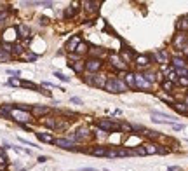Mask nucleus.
Here are the masks:
<instances>
[{
  "label": "nucleus",
  "mask_w": 188,
  "mask_h": 171,
  "mask_svg": "<svg viewBox=\"0 0 188 171\" xmlns=\"http://www.w3.org/2000/svg\"><path fill=\"white\" fill-rule=\"evenodd\" d=\"M31 114L35 115V117H40V115L49 114V108H47V107H44V105H37V107L31 108Z\"/></svg>",
  "instance_id": "nucleus-9"
},
{
  "label": "nucleus",
  "mask_w": 188,
  "mask_h": 171,
  "mask_svg": "<svg viewBox=\"0 0 188 171\" xmlns=\"http://www.w3.org/2000/svg\"><path fill=\"white\" fill-rule=\"evenodd\" d=\"M178 28H179V30H186V28H188L186 18H181V19H179V23H178Z\"/></svg>",
  "instance_id": "nucleus-25"
},
{
  "label": "nucleus",
  "mask_w": 188,
  "mask_h": 171,
  "mask_svg": "<svg viewBox=\"0 0 188 171\" xmlns=\"http://www.w3.org/2000/svg\"><path fill=\"white\" fill-rule=\"evenodd\" d=\"M70 66L77 72V74H82V72L85 70V63H82V61H75V63H71Z\"/></svg>",
  "instance_id": "nucleus-19"
},
{
  "label": "nucleus",
  "mask_w": 188,
  "mask_h": 171,
  "mask_svg": "<svg viewBox=\"0 0 188 171\" xmlns=\"http://www.w3.org/2000/svg\"><path fill=\"white\" fill-rule=\"evenodd\" d=\"M21 86H25V88H30V89H37L35 84H31V82H21Z\"/></svg>",
  "instance_id": "nucleus-36"
},
{
  "label": "nucleus",
  "mask_w": 188,
  "mask_h": 171,
  "mask_svg": "<svg viewBox=\"0 0 188 171\" xmlns=\"http://www.w3.org/2000/svg\"><path fill=\"white\" fill-rule=\"evenodd\" d=\"M54 75H56V77H57V79H59V80H63V82H68V80H70V79H68V77H66V75L59 74V72H54Z\"/></svg>",
  "instance_id": "nucleus-30"
},
{
  "label": "nucleus",
  "mask_w": 188,
  "mask_h": 171,
  "mask_svg": "<svg viewBox=\"0 0 188 171\" xmlns=\"http://www.w3.org/2000/svg\"><path fill=\"white\" fill-rule=\"evenodd\" d=\"M178 80H179L181 86H188V79H186V77H181V79H178Z\"/></svg>",
  "instance_id": "nucleus-38"
},
{
  "label": "nucleus",
  "mask_w": 188,
  "mask_h": 171,
  "mask_svg": "<svg viewBox=\"0 0 188 171\" xmlns=\"http://www.w3.org/2000/svg\"><path fill=\"white\" fill-rule=\"evenodd\" d=\"M25 59H26V61H35V59H37V54H26V56H25Z\"/></svg>",
  "instance_id": "nucleus-35"
},
{
  "label": "nucleus",
  "mask_w": 188,
  "mask_h": 171,
  "mask_svg": "<svg viewBox=\"0 0 188 171\" xmlns=\"http://www.w3.org/2000/svg\"><path fill=\"white\" fill-rule=\"evenodd\" d=\"M131 154H134V155H146V150H144V147H136Z\"/></svg>",
  "instance_id": "nucleus-23"
},
{
  "label": "nucleus",
  "mask_w": 188,
  "mask_h": 171,
  "mask_svg": "<svg viewBox=\"0 0 188 171\" xmlns=\"http://www.w3.org/2000/svg\"><path fill=\"white\" fill-rule=\"evenodd\" d=\"M134 80H136V89H143V91H150L152 89V82L144 79L143 74H134Z\"/></svg>",
  "instance_id": "nucleus-3"
},
{
  "label": "nucleus",
  "mask_w": 188,
  "mask_h": 171,
  "mask_svg": "<svg viewBox=\"0 0 188 171\" xmlns=\"http://www.w3.org/2000/svg\"><path fill=\"white\" fill-rule=\"evenodd\" d=\"M9 86H14V88H18V86H21V80H18V79H9Z\"/></svg>",
  "instance_id": "nucleus-31"
},
{
  "label": "nucleus",
  "mask_w": 188,
  "mask_h": 171,
  "mask_svg": "<svg viewBox=\"0 0 188 171\" xmlns=\"http://www.w3.org/2000/svg\"><path fill=\"white\" fill-rule=\"evenodd\" d=\"M37 138H39L40 141H44V143H54L53 135H47V133H39V135H37Z\"/></svg>",
  "instance_id": "nucleus-16"
},
{
  "label": "nucleus",
  "mask_w": 188,
  "mask_h": 171,
  "mask_svg": "<svg viewBox=\"0 0 188 171\" xmlns=\"http://www.w3.org/2000/svg\"><path fill=\"white\" fill-rule=\"evenodd\" d=\"M171 126L174 127L176 131H181V129H183V126H181V124H171Z\"/></svg>",
  "instance_id": "nucleus-40"
},
{
  "label": "nucleus",
  "mask_w": 188,
  "mask_h": 171,
  "mask_svg": "<svg viewBox=\"0 0 188 171\" xmlns=\"http://www.w3.org/2000/svg\"><path fill=\"white\" fill-rule=\"evenodd\" d=\"M89 51V45L85 44V42H80L79 45H77V49H75V53H77V56H80V54H85Z\"/></svg>",
  "instance_id": "nucleus-18"
},
{
  "label": "nucleus",
  "mask_w": 188,
  "mask_h": 171,
  "mask_svg": "<svg viewBox=\"0 0 188 171\" xmlns=\"http://www.w3.org/2000/svg\"><path fill=\"white\" fill-rule=\"evenodd\" d=\"M71 103H75V105H82V100L77 98V96H73V98H71Z\"/></svg>",
  "instance_id": "nucleus-37"
},
{
  "label": "nucleus",
  "mask_w": 188,
  "mask_h": 171,
  "mask_svg": "<svg viewBox=\"0 0 188 171\" xmlns=\"http://www.w3.org/2000/svg\"><path fill=\"white\" fill-rule=\"evenodd\" d=\"M134 63L138 66H141V68H144V66H148L150 59H148V56H143V54H140V56L134 58Z\"/></svg>",
  "instance_id": "nucleus-12"
},
{
  "label": "nucleus",
  "mask_w": 188,
  "mask_h": 171,
  "mask_svg": "<svg viewBox=\"0 0 188 171\" xmlns=\"http://www.w3.org/2000/svg\"><path fill=\"white\" fill-rule=\"evenodd\" d=\"M124 82H126L127 89H136V80H134V74H126V79H124Z\"/></svg>",
  "instance_id": "nucleus-11"
},
{
  "label": "nucleus",
  "mask_w": 188,
  "mask_h": 171,
  "mask_svg": "<svg viewBox=\"0 0 188 171\" xmlns=\"http://www.w3.org/2000/svg\"><path fill=\"white\" fill-rule=\"evenodd\" d=\"M5 166H7V159H5V155H0V169H4Z\"/></svg>",
  "instance_id": "nucleus-32"
},
{
  "label": "nucleus",
  "mask_w": 188,
  "mask_h": 171,
  "mask_svg": "<svg viewBox=\"0 0 188 171\" xmlns=\"http://www.w3.org/2000/svg\"><path fill=\"white\" fill-rule=\"evenodd\" d=\"M105 89L108 93H112V94H118V84H117V79H108L105 84Z\"/></svg>",
  "instance_id": "nucleus-6"
},
{
  "label": "nucleus",
  "mask_w": 188,
  "mask_h": 171,
  "mask_svg": "<svg viewBox=\"0 0 188 171\" xmlns=\"http://www.w3.org/2000/svg\"><path fill=\"white\" fill-rule=\"evenodd\" d=\"M152 119L153 122H160V124H174V117H171L167 114H158V112H152Z\"/></svg>",
  "instance_id": "nucleus-4"
},
{
  "label": "nucleus",
  "mask_w": 188,
  "mask_h": 171,
  "mask_svg": "<svg viewBox=\"0 0 188 171\" xmlns=\"http://www.w3.org/2000/svg\"><path fill=\"white\" fill-rule=\"evenodd\" d=\"M54 143L57 145V147H61V149H68V150H73L75 143L71 140H68V138H59V140H54Z\"/></svg>",
  "instance_id": "nucleus-8"
},
{
  "label": "nucleus",
  "mask_w": 188,
  "mask_h": 171,
  "mask_svg": "<svg viewBox=\"0 0 188 171\" xmlns=\"http://www.w3.org/2000/svg\"><path fill=\"white\" fill-rule=\"evenodd\" d=\"M120 127H122L124 131H132V126H129V124H122Z\"/></svg>",
  "instance_id": "nucleus-39"
},
{
  "label": "nucleus",
  "mask_w": 188,
  "mask_h": 171,
  "mask_svg": "<svg viewBox=\"0 0 188 171\" xmlns=\"http://www.w3.org/2000/svg\"><path fill=\"white\" fill-rule=\"evenodd\" d=\"M108 59H110V65L113 66V68H117V70H126L127 68V65H126V61H122V59H118V56L115 53H112L108 56Z\"/></svg>",
  "instance_id": "nucleus-5"
},
{
  "label": "nucleus",
  "mask_w": 188,
  "mask_h": 171,
  "mask_svg": "<svg viewBox=\"0 0 188 171\" xmlns=\"http://www.w3.org/2000/svg\"><path fill=\"white\" fill-rule=\"evenodd\" d=\"M16 31H18V37H21V39H28V37H30V28H28L26 25H19V26L16 28Z\"/></svg>",
  "instance_id": "nucleus-10"
},
{
  "label": "nucleus",
  "mask_w": 188,
  "mask_h": 171,
  "mask_svg": "<svg viewBox=\"0 0 188 171\" xmlns=\"http://www.w3.org/2000/svg\"><path fill=\"white\" fill-rule=\"evenodd\" d=\"M98 126H99L101 129H105V131H115V129H117V124H113L112 121H108V119L98 121Z\"/></svg>",
  "instance_id": "nucleus-7"
},
{
  "label": "nucleus",
  "mask_w": 188,
  "mask_h": 171,
  "mask_svg": "<svg viewBox=\"0 0 188 171\" xmlns=\"http://www.w3.org/2000/svg\"><path fill=\"white\" fill-rule=\"evenodd\" d=\"M185 42H186V37L183 35V33H181V35H178L174 39V44H176V47H183L185 45Z\"/></svg>",
  "instance_id": "nucleus-20"
},
{
  "label": "nucleus",
  "mask_w": 188,
  "mask_h": 171,
  "mask_svg": "<svg viewBox=\"0 0 188 171\" xmlns=\"http://www.w3.org/2000/svg\"><path fill=\"white\" fill-rule=\"evenodd\" d=\"M80 42H82V40H80V37H73V39H70V42L66 44V49H68V51H75V49H77V45H79Z\"/></svg>",
  "instance_id": "nucleus-15"
},
{
  "label": "nucleus",
  "mask_w": 188,
  "mask_h": 171,
  "mask_svg": "<svg viewBox=\"0 0 188 171\" xmlns=\"http://www.w3.org/2000/svg\"><path fill=\"white\" fill-rule=\"evenodd\" d=\"M92 155H96V157H106V154H108V149H105V147H94V149L91 150Z\"/></svg>",
  "instance_id": "nucleus-13"
},
{
  "label": "nucleus",
  "mask_w": 188,
  "mask_h": 171,
  "mask_svg": "<svg viewBox=\"0 0 188 171\" xmlns=\"http://www.w3.org/2000/svg\"><path fill=\"white\" fill-rule=\"evenodd\" d=\"M144 150H146V155H152V154H160V147H158V145H153V143H148L146 147H144Z\"/></svg>",
  "instance_id": "nucleus-14"
},
{
  "label": "nucleus",
  "mask_w": 188,
  "mask_h": 171,
  "mask_svg": "<svg viewBox=\"0 0 188 171\" xmlns=\"http://www.w3.org/2000/svg\"><path fill=\"white\" fill-rule=\"evenodd\" d=\"M101 66H103V61H101L99 58H91L85 61V70L89 74H98L101 70Z\"/></svg>",
  "instance_id": "nucleus-2"
},
{
  "label": "nucleus",
  "mask_w": 188,
  "mask_h": 171,
  "mask_svg": "<svg viewBox=\"0 0 188 171\" xmlns=\"http://www.w3.org/2000/svg\"><path fill=\"white\" fill-rule=\"evenodd\" d=\"M155 58H157L160 63H167V56L164 53H157V54H155Z\"/></svg>",
  "instance_id": "nucleus-26"
},
{
  "label": "nucleus",
  "mask_w": 188,
  "mask_h": 171,
  "mask_svg": "<svg viewBox=\"0 0 188 171\" xmlns=\"http://www.w3.org/2000/svg\"><path fill=\"white\" fill-rule=\"evenodd\" d=\"M144 136H146V138H150V140H157V138H158V133L150 131V129H144Z\"/></svg>",
  "instance_id": "nucleus-22"
},
{
  "label": "nucleus",
  "mask_w": 188,
  "mask_h": 171,
  "mask_svg": "<svg viewBox=\"0 0 188 171\" xmlns=\"http://www.w3.org/2000/svg\"><path fill=\"white\" fill-rule=\"evenodd\" d=\"M11 119H14V121H18V122H21V124H26V122H30L31 115L28 114V112H25V110L11 107Z\"/></svg>",
  "instance_id": "nucleus-1"
},
{
  "label": "nucleus",
  "mask_w": 188,
  "mask_h": 171,
  "mask_svg": "<svg viewBox=\"0 0 188 171\" xmlns=\"http://www.w3.org/2000/svg\"><path fill=\"white\" fill-rule=\"evenodd\" d=\"M158 98H160V100H164V101H169V103H174V100H172L171 96H167V94H164V93H160V94H158Z\"/></svg>",
  "instance_id": "nucleus-29"
},
{
  "label": "nucleus",
  "mask_w": 188,
  "mask_h": 171,
  "mask_svg": "<svg viewBox=\"0 0 188 171\" xmlns=\"http://www.w3.org/2000/svg\"><path fill=\"white\" fill-rule=\"evenodd\" d=\"M73 14H75V9H73V7H68V11L65 12V18H71Z\"/></svg>",
  "instance_id": "nucleus-34"
},
{
  "label": "nucleus",
  "mask_w": 188,
  "mask_h": 171,
  "mask_svg": "<svg viewBox=\"0 0 188 171\" xmlns=\"http://www.w3.org/2000/svg\"><path fill=\"white\" fill-rule=\"evenodd\" d=\"M117 84H118V91L120 93L127 91V86H126V82H124V79H117Z\"/></svg>",
  "instance_id": "nucleus-24"
},
{
  "label": "nucleus",
  "mask_w": 188,
  "mask_h": 171,
  "mask_svg": "<svg viewBox=\"0 0 188 171\" xmlns=\"http://www.w3.org/2000/svg\"><path fill=\"white\" fill-rule=\"evenodd\" d=\"M172 65H174V68H186V61H185L183 58H179V56L172 58Z\"/></svg>",
  "instance_id": "nucleus-17"
},
{
  "label": "nucleus",
  "mask_w": 188,
  "mask_h": 171,
  "mask_svg": "<svg viewBox=\"0 0 188 171\" xmlns=\"http://www.w3.org/2000/svg\"><path fill=\"white\" fill-rule=\"evenodd\" d=\"M54 121H56V119H45L44 124H45L47 127H53V129H54V127H56V122H54Z\"/></svg>",
  "instance_id": "nucleus-27"
},
{
  "label": "nucleus",
  "mask_w": 188,
  "mask_h": 171,
  "mask_svg": "<svg viewBox=\"0 0 188 171\" xmlns=\"http://www.w3.org/2000/svg\"><path fill=\"white\" fill-rule=\"evenodd\" d=\"M12 53L14 54H23L25 51H23V45H12Z\"/></svg>",
  "instance_id": "nucleus-28"
},
{
  "label": "nucleus",
  "mask_w": 188,
  "mask_h": 171,
  "mask_svg": "<svg viewBox=\"0 0 188 171\" xmlns=\"http://www.w3.org/2000/svg\"><path fill=\"white\" fill-rule=\"evenodd\" d=\"M162 88H164V89H167V91H171V89H172V82L166 80V82H162Z\"/></svg>",
  "instance_id": "nucleus-33"
},
{
  "label": "nucleus",
  "mask_w": 188,
  "mask_h": 171,
  "mask_svg": "<svg viewBox=\"0 0 188 171\" xmlns=\"http://www.w3.org/2000/svg\"><path fill=\"white\" fill-rule=\"evenodd\" d=\"M174 110L179 114H188V107L183 105V103H174Z\"/></svg>",
  "instance_id": "nucleus-21"
}]
</instances>
